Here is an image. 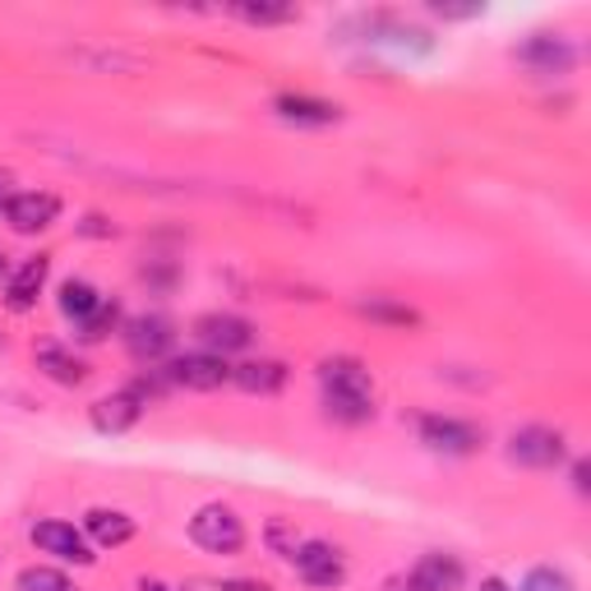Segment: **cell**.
Wrapping results in <instances>:
<instances>
[{
	"mask_svg": "<svg viewBox=\"0 0 591 591\" xmlns=\"http://www.w3.org/2000/svg\"><path fill=\"white\" fill-rule=\"evenodd\" d=\"M319 384H324V402H328V416L361 425L375 416V384H370V370L352 356H333L319 365Z\"/></svg>",
	"mask_w": 591,
	"mask_h": 591,
	"instance_id": "6da1fadb",
	"label": "cell"
},
{
	"mask_svg": "<svg viewBox=\"0 0 591 591\" xmlns=\"http://www.w3.org/2000/svg\"><path fill=\"white\" fill-rule=\"evenodd\" d=\"M190 536L195 545H204L208 554H236L245 545V526L227 504H208L190 518Z\"/></svg>",
	"mask_w": 591,
	"mask_h": 591,
	"instance_id": "7a4b0ae2",
	"label": "cell"
},
{
	"mask_svg": "<svg viewBox=\"0 0 591 591\" xmlns=\"http://www.w3.org/2000/svg\"><path fill=\"white\" fill-rule=\"evenodd\" d=\"M509 457L522 462V466H536V472L559 466V462H564V434H554L545 425H526L509 440Z\"/></svg>",
	"mask_w": 591,
	"mask_h": 591,
	"instance_id": "3957f363",
	"label": "cell"
},
{
	"mask_svg": "<svg viewBox=\"0 0 591 591\" xmlns=\"http://www.w3.org/2000/svg\"><path fill=\"white\" fill-rule=\"evenodd\" d=\"M162 375L176 384V388H195V393H208V388H223L227 380H232V365L223 361V356H208V352H199V356H180V361H171Z\"/></svg>",
	"mask_w": 591,
	"mask_h": 591,
	"instance_id": "277c9868",
	"label": "cell"
},
{
	"mask_svg": "<svg viewBox=\"0 0 591 591\" xmlns=\"http://www.w3.org/2000/svg\"><path fill=\"white\" fill-rule=\"evenodd\" d=\"M292 564L309 587H342V578H347V564L328 541H301Z\"/></svg>",
	"mask_w": 591,
	"mask_h": 591,
	"instance_id": "5b68a950",
	"label": "cell"
},
{
	"mask_svg": "<svg viewBox=\"0 0 591 591\" xmlns=\"http://www.w3.org/2000/svg\"><path fill=\"white\" fill-rule=\"evenodd\" d=\"M421 440L434 449V453H476L481 449V430L466 425V421H453V416H421Z\"/></svg>",
	"mask_w": 591,
	"mask_h": 591,
	"instance_id": "8992f818",
	"label": "cell"
},
{
	"mask_svg": "<svg viewBox=\"0 0 591 591\" xmlns=\"http://www.w3.org/2000/svg\"><path fill=\"white\" fill-rule=\"evenodd\" d=\"M462 582V564L453 554H425L407 578H393L388 591H453Z\"/></svg>",
	"mask_w": 591,
	"mask_h": 591,
	"instance_id": "52a82bcc",
	"label": "cell"
},
{
	"mask_svg": "<svg viewBox=\"0 0 591 591\" xmlns=\"http://www.w3.org/2000/svg\"><path fill=\"white\" fill-rule=\"evenodd\" d=\"M33 545L56 554V559H66V564H92V559H98V554H92V545L83 541V532H75L70 522H56V518L33 526Z\"/></svg>",
	"mask_w": 591,
	"mask_h": 591,
	"instance_id": "ba28073f",
	"label": "cell"
},
{
	"mask_svg": "<svg viewBox=\"0 0 591 591\" xmlns=\"http://www.w3.org/2000/svg\"><path fill=\"white\" fill-rule=\"evenodd\" d=\"M56 213H60V199L56 195H42V190H28V195H14L6 204V223L19 232V236H38L56 223Z\"/></svg>",
	"mask_w": 591,
	"mask_h": 591,
	"instance_id": "9c48e42d",
	"label": "cell"
},
{
	"mask_svg": "<svg viewBox=\"0 0 591 591\" xmlns=\"http://www.w3.org/2000/svg\"><path fill=\"white\" fill-rule=\"evenodd\" d=\"M195 337L204 342V352H208V356H227V352L250 347L255 328L245 324V319H236V315H204V319L195 324Z\"/></svg>",
	"mask_w": 591,
	"mask_h": 591,
	"instance_id": "30bf717a",
	"label": "cell"
},
{
	"mask_svg": "<svg viewBox=\"0 0 591 591\" xmlns=\"http://www.w3.org/2000/svg\"><path fill=\"white\" fill-rule=\"evenodd\" d=\"M139 416H144L139 393H111V397H98V402L88 407L92 430H102V434H126Z\"/></svg>",
	"mask_w": 591,
	"mask_h": 591,
	"instance_id": "8fae6325",
	"label": "cell"
},
{
	"mask_svg": "<svg viewBox=\"0 0 591 591\" xmlns=\"http://www.w3.org/2000/svg\"><path fill=\"white\" fill-rule=\"evenodd\" d=\"M47 273H51V259H47V255L23 259V264H19V273L10 277V287H6L10 309H33V305H38V296H42V287H47Z\"/></svg>",
	"mask_w": 591,
	"mask_h": 591,
	"instance_id": "7c38bea8",
	"label": "cell"
},
{
	"mask_svg": "<svg viewBox=\"0 0 591 591\" xmlns=\"http://www.w3.org/2000/svg\"><path fill=\"white\" fill-rule=\"evenodd\" d=\"M126 342H130V352H135L139 361H152V356H162V352L171 347L176 333H171L167 319L144 315V319H130V324H126Z\"/></svg>",
	"mask_w": 591,
	"mask_h": 591,
	"instance_id": "4fadbf2b",
	"label": "cell"
},
{
	"mask_svg": "<svg viewBox=\"0 0 591 591\" xmlns=\"http://www.w3.org/2000/svg\"><path fill=\"white\" fill-rule=\"evenodd\" d=\"M33 356H38V370H42V375L56 380V384H66V388H75V384L88 380V365H83L75 352L56 347V342H42V347H38Z\"/></svg>",
	"mask_w": 591,
	"mask_h": 591,
	"instance_id": "5bb4252c",
	"label": "cell"
},
{
	"mask_svg": "<svg viewBox=\"0 0 591 591\" xmlns=\"http://www.w3.org/2000/svg\"><path fill=\"white\" fill-rule=\"evenodd\" d=\"M83 532L92 536V545H102V550H116V545H126L135 536V522L126 513H116V509H92L83 518Z\"/></svg>",
	"mask_w": 591,
	"mask_h": 591,
	"instance_id": "9a60e30c",
	"label": "cell"
},
{
	"mask_svg": "<svg viewBox=\"0 0 591 591\" xmlns=\"http://www.w3.org/2000/svg\"><path fill=\"white\" fill-rule=\"evenodd\" d=\"M518 60H522V66H532V70H541V75H559V70L573 66V47L559 42V38H532L518 51Z\"/></svg>",
	"mask_w": 591,
	"mask_h": 591,
	"instance_id": "2e32d148",
	"label": "cell"
},
{
	"mask_svg": "<svg viewBox=\"0 0 591 591\" xmlns=\"http://www.w3.org/2000/svg\"><path fill=\"white\" fill-rule=\"evenodd\" d=\"M232 384H240L245 393H277L287 384V365L277 361H245L232 370Z\"/></svg>",
	"mask_w": 591,
	"mask_h": 591,
	"instance_id": "e0dca14e",
	"label": "cell"
},
{
	"mask_svg": "<svg viewBox=\"0 0 591 591\" xmlns=\"http://www.w3.org/2000/svg\"><path fill=\"white\" fill-rule=\"evenodd\" d=\"M277 116L283 120H296V126H333V120L342 116L333 102H319V98H296V92H287V98L273 102Z\"/></svg>",
	"mask_w": 591,
	"mask_h": 591,
	"instance_id": "ac0fdd59",
	"label": "cell"
},
{
	"mask_svg": "<svg viewBox=\"0 0 591 591\" xmlns=\"http://www.w3.org/2000/svg\"><path fill=\"white\" fill-rule=\"evenodd\" d=\"M102 301H107V296L92 287V283H79V277H70V283L60 287V309H66V319H75V324H83Z\"/></svg>",
	"mask_w": 591,
	"mask_h": 591,
	"instance_id": "d6986e66",
	"label": "cell"
},
{
	"mask_svg": "<svg viewBox=\"0 0 591 591\" xmlns=\"http://www.w3.org/2000/svg\"><path fill=\"white\" fill-rule=\"evenodd\" d=\"M116 319H120V309H116V301H102L98 309H92V315L79 324V337L83 342H102L111 328H116Z\"/></svg>",
	"mask_w": 591,
	"mask_h": 591,
	"instance_id": "ffe728a7",
	"label": "cell"
},
{
	"mask_svg": "<svg viewBox=\"0 0 591 591\" xmlns=\"http://www.w3.org/2000/svg\"><path fill=\"white\" fill-rule=\"evenodd\" d=\"M19 591H75V582L60 569H23L19 573Z\"/></svg>",
	"mask_w": 591,
	"mask_h": 591,
	"instance_id": "44dd1931",
	"label": "cell"
},
{
	"mask_svg": "<svg viewBox=\"0 0 591 591\" xmlns=\"http://www.w3.org/2000/svg\"><path fill=\"white\" fill-rule=\"evenodd\" d=\"M264 541H268V550H273L277 559H292V554H296V545H301L296 526H292L287 518H273V522H268V532H264Z\"/></svg>",
	"mask_w": 591,
	"mask_h": 591,
	"instance_id": "7402d4cb",
	"label": "cell"
},
{
	"mask_svg": "<svg viewBox=\"0 0 591 591\" xmlns=\"http://www.w3.org/2000/svg\"><path fill=\"white\" fill-rule=\"evenodd\" d=\"M522 591H573V582L564 573H554V569H532L522 582Z\"/></svg>",
	"mask_w": 591,
	"mask_h": 591,
	"instance_id": "603a6c76",
	"label": "cell"
},
{
	"mask_svg": "<svg viewBox=\"0 0 591 591\" xmlns=\"http://www.w3.org/2000/svg\"><path fill=\"white\" fill-rule=\"evenodd\" d=\"M245 23H287L296 10H287V6H240L236 10Z\"/></svg>",
	"mask_w": 591,
	"mask_h": 591,
	"instance_id": "cb8c5ba5",
	"label": "cell"
},
{
	"mask_svg": "<svg viewBox=\"0 0 591 591\" xmlns=\"http://www.w3.org/2000/svg\"><path fill=\"white\" fill-rule=\"evenodd\" d=\"M573 485L587 494V462H578V466H573Z\"/></svg>",
	"mask_w": 591,
	"mask_h": 591,
	"instance_id": "d4e9b609",
	"label": "cell"
},
{
	"mask_svg": "<svg viewBox=\"0 0 591 591\" xmlns=\"http://www.w3.org/2000/svg\"><path fill=\"white\" fill-rule=\"evenodd\" d=\"M481 591H513V587H509L504 578H485V582H481Z\"/></svg>",
	"mask_w": 591,
	"mask_h": 591,
	"instance_id": "484cf974",
	"label": "cell"
},
{
	"mask_svg": "<svg viewBox=\"0 0 591 591\" xmlns=\"http://www.w3.org/2000/svg\"><path fill=\"white\" fill-rule=\"evenodd\" d=\"M139 591H176V587H167V582H158V578H144Z\"/></svg>",
	"mask_w": 591,
	"mask_h": 591,
	"instance_id": "4316f807",
	"label": "cell"
}]
</instances>
